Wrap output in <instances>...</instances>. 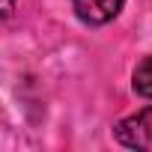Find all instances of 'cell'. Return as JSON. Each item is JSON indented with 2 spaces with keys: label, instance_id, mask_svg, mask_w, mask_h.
<instances>
[{
  "label": "cell",
  "instance_id": "obj_1",
  "mask_svg": "<svg viewBox=\"0 0 152 152\" xmlns=\"http://www.w3.org/2000/svg\"><path fill=\"white\" fill-rule=\"evenodd\" d=\"M116 140L128 149H143V152H152V107H143L125 119L116 122L113 128Z\"/></svg>",
  "mask_w": 152,
  "mask_h": 152
},
{
  "label": "cell",
  "instance_id": "obj_3",
  "mask_svg": "<svg viewBox=\"0 0 152 152\" xmlns=\"http://www.w3.org/2000/svg\"><path fill=\"white\" fill-rule=\"evenodd\" d=\"M134 93L143 99H152V57L140 60L134 69Z\"/></svg>",
  "mask_w": 152,
  "mask_h": 152
},
{
  "label": "cell",
  "instance_id": "obj_4",
  "mask_svg": "<svg viewBox=\"0 0 152 152\" xmlns=\"http://www.w3.org/2000/svg\"><path fill=\"white\" fill-rule=\"evenodd\" d=\"M12 9H15V0H0V21L9 18V15H12Z\"/></svg>",
  "mask_w": 152,
  "mask_h": 152
},
{
  "label": "cell",
  "instance_id": "obj_2",
  "mask_svg": "<svg viewBox=\"0 0 152 152\" xmlns=\"http://www.w3.org/2000/svg\"><path fill=\"white\" fill-rule=\"evenodd\" d=\"M125 0H72L75 6V15H78L84 24L90 27H99V24H107L119 15Z\"/></svg>",
  "mask_w": 152,
  "mask_h": 152
}]
</instances>
